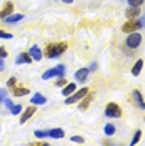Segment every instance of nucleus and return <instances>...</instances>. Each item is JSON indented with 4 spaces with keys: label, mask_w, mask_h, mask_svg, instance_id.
<instances>
[{
    "label": "nucleus",
    "mask_w": 145,
    "mask_h": 146,
    "mask_svg": "<svg viewBox=\"0 0 145 146\" xmlns=\"http://www.w3.org/2000/svg\"><path fill=\"white\" fill-rule=\"evenodd\" d=\"M67 50V43L60 42V43H48L45 46V56L47 58H58L60 55Z\"/></svg>",
    "instance_id": "obj_1"
},
{
    "label": "nucleus",
    "mask_w": 145,
    "mask_h": 146,
    "mask_svg": "<svg viewBox=\"0 0 145 146\" xmlns=\"http://www.w3.org/2000/svg\"><path fill=\"white\" fill-rule=\"evenodd\" d=\"M140 43H142V35H140L138 32H132V33H128V36L125 38V48H128V50L138 48Z\"/></svg>",
    "instance_id": "obj_2"
},
{
    "label": "nucleus",
    "mask_w": 145,
    "mask_h": 146,
    "mask_svg": "<svg viewBox=\"0 0 145 146\" xmlns=\"http://www.w3.org/2000/svg\"><path fill=\"white\" fill-rule=\"evenodd\" d=\"M65 75V65H57V66H54V68H50V70H47V72H44V75H42V78L44 80H50V78H60V76H64Z\"/></svg>",
    "instance_id": "obj_3"
},
{
    "label": "nucleus",
    "mask_w": 145,
    "mask_h": 146,
    "mask_svg": "<svg viewBox=\"0 0 145 146\" xmlns=\"http://www.w3.org/2000/svg\"><path fill=\"white\" fill-rule=\"evenodd\" d=\"M103 113H105L107 118H122V108H120V105L113 103V101L112 103H107Z\"/></svg>",
    "instance_id": "obj_4"
},
{
    "label": "nucleus",
    "mask_w": 145,
    "mask_h": 146,
    "mask_svg": "<svg viewBox=\"0 0 145 146\" xmlns=\"http://www.w3.org/2000/svg\"><path fill=\"white\" fill-rule=\"evenodd\" d=\"M89 88L87 86H83V88H80V90H75L72 93V95H68V96H65V105H72V103H77V101H80L87 93H89Z\"/></svg>",
    "instance_id": "obj_5"
},
{
    "label": "nucleus",
    "mask_w": 145,
    "mask_h": 146,
    "mask_svg": "<svg viewBox=\"0 0 145 146\" xmlns=\"http://www.w3.org/2000/svg\"><path fill=\"white\" fill-rule=\"evenodd\" d=\"M140 28H142V25H140L138 17L137 18H128L127 22L122 25V32H125V33H132V32H138Z\"/></svg>",
    "instance_id": "obj_6"
},
{
    "label": "nucleus",
    "mask_w": 145,
    "mask_h": 146,
    "mask_svg": "<svg viewBox=\"0 0 145 146\" xmlns=\"http://www.w3.org/2000/svg\"><path fill=\"white\" fill-rule=\"evenodd\" d=\"M132 101L138 110H145V100H144V95L140 93V90L132 91Z\"/></svg>",
    "instance_id": "obj_7"
},
{
    "label": "nucleus",
    "mask_w": 145,
    "mask_h": 146,
    "mask_svg": "<svg viewBox=\"0 0 145 146\" xmlns=\"http://www.w3.org/2000/svg\"><path fill=\"white\" fill-rule=\"evenodd\" d=\"M35 105H30L28 108H25L22 111V116H20V125H23V123H27L28 119L34 116V113H35Z\"/></svg>",
    "instance_id": "obj_8"
},
{
    "label": "nucleus",
    "mask_w": 145,
    "mask_h": 146,
    "mask_svg": "<svg viewBox=\"0 0 145 146\" xmlns=\"http://www.w3.org/2000/svg\"><path fill=\"white\" fill-rule=\"evenodd\" d=\"M34 62V58L30 56V53L28 52H22V53L17 55V58H15V63L17 65H28Z\"/></svg>",
    "instance_id": "obj_9"
},
{
    "label": "nucleus",
    "mask_w": 145,
    "mask_h": 146,
    "mask_svg": "<svg viewBox=\"0 0 145 146\" xmlns=\"http://www.w3.org/2000/svg\"><path fill=\"white\" fill-rule=\"evenodd\" d=\"M10 13H13V2H5V5L0 9V20L9 17Z\"/></svg>",
    "instance_id": "obj_10"
},
{
    "label": "nucleus",
    "mask_w": 145,
    "mask_h": 146,
    "mask_svg": "<svg viewBox=\"0 0 145 146\" xmlns=\"http://www.w3.org/2000/svg\"><path fill=\"white\" fill-rule=\"evenodd\" d=\"M28 53H30V56H32L35 62H40V60L44 58V53H42V50H40V46L38 45H32L30 46V50H28Z\"/></svg>",
    "instance_id": "obj_11"
},
{
    "label": "nucleus",
    "mask_w": 145,
    "mask_h": 146,
    "mask_svg": "<svg viewBox=\"0 0 145 146\" xmlns=\"http://www.w3.org/2000/svg\"><path fill=\"white\" fill-rule=\"evenodd\" d=\"M47 136L54 138V139H62L65 136V131L62 128H52V129H47Z\"/></svg>",
    "instance_id": "obj_12"
},
{
    "label": "nucleus",
    "mask_w": 145,
    "mask_h": 146,
    "mask_svg": "<svg viewBox=\"0 0 145 146\" xmlns=\"http://www.w3.org/2000/svg\"><path fill=\"white\" fill-rule=\"evenodd\" d=\"M92 100H93V93H90V91H89V93H87V95H85V96H83V98L80 100V105H79V108H80V110H87Z\"/></svg>",
    "instance_id": "obj_13"
},
{
    "label": "nucleus",
    "mask_w": 145,
    "mask_h": 146,
    "mask_svg": "<svg viewBox=\"0 0 145 146\" xmlns=\"http://www.w3.org/2000/svg\"><path fill=\"white\" fill-rule=\"evenodd\" d=\"M89 68H80L75 72V80L77 82H87V76H89Z\"/></svg>",
    "instance_id": "obj_14"
},
{
    "label": "nucleus",
    "mask_w": 145,
    "mask_h": 146,
    "mask_svg": "<svg viewBox=\"0 0 145 146\" xmlns=\"http://www.w3.org/2000/svg\"><path fill=\"white\" fill-rule=\"evenodd\" d=\"M125 17H127V18L140 17V7H130V5H128V9L125 10Z\"/></svg>",
    "instance_id": "obj_15"
},
{
    "label": "nucleus",
    "mask_w": 145,
    "mask_h": 146,
    "mask_svg": "<svg viewBox=\"0 0 145 146\" xmlns=\"http://www.w3.org/2000/svg\"><path fill=\"white\" fill-rule=\"evenodd\" d=\"M30 103H32V105H35V106H37V105H45L47 98L42 95V93H35V95L30 98Z\"/></svg>",
    "instance_id": "obj_16"
},
{
    "label": "nucleus",
    "mask_w": 145,
    "mask_h": 146,
    "mask_svg": "<svg viewBox=\"0 0 145 146\" xmlns=\"http://www.w3.org/2000/svg\"><path fill=\"white\" fill-rule=\"evenodd\" d=\"M30 91H28V88H25V86H13L12 88V95L13 96H25V95H28Z\"/></svg>",
    "instance_id": "obj_17"
},
{
    "label": "nucleus",
    "mask_w": 145,
    "mask_h": 146,
    "mask_svg": "<svg viewBox=\"0 0 145 146\" xmlns=\"http://www.w3.org/2000/svg\"><path fill=\"white\" fill-rule=\"evenodd\" d=\"M20 20H23V15H22V13H10L9 17L3 18L5 23H17V22H20Z\"/></svg>",
    "instance_id": "obj_18"
},
{
    "label": "nucleus",
    "mask_w": 145,
    "mask_h": 146,
    "mask_svg": "<svg viewBox=\"0 0 145 146\" xmlns=\"http://www.w3.org/2000/svg\"><path fill=\"white\" fill-rule=\"evenodd\" d=\"M142 68H144V60H142V58H138L135 63H134L132 75H134V76H138V75H140V72H142Z\"/></svg>",
    "instance_id": "obj_19"
},
{
    "label": "nucleus",
    "mask_w": 145,
    "mask_h": 146,
    "mask_svg": "<svg viewBox=\"0 0 145 146\" xmlns=\"http://www.w3.org/2000/svg\"><path fill=\"white\" fill-rule=\"evenodd\" d=\"M62 88H64V90H62V95H64V96H68V95H72L73 91L77 90V85H75V83H67Z\"/></svg>",
    "instance_id": "obj_20"
},
{
    "label": "nucleus",
    "mask_w": 145,
    "mask_h": 146,
    "mask_svg": "<svg viewBox=\"0 0 145 146\" xmlns=\"http://www.w3.org/2000/svg\"><path fill=\"white\" fill-rule=\"evenodd\" d=\"M115 131H117V128L113 126L112 123H107V125L103 126V133H105L107 136H113V135H115Z\"/></svg>",
    "instance_id": "obj_21"
},
{
    "label": "nucleus",
    "mask_w": 145,
    "mask_h": 146,
    "mask_svg": "<svg viewBox=\"0 0 145 146\" xmlns=\"http://www.w3.org/2000/svg\"><path fill=\"white\" fill-rule=\"evenodd\" d=\"M140 138H142V129H137L135 135H134V138H132V141H130V146L137 145V143L140 141Z\"/></svg>",
    "instance_id": "obj_22"
},
{
    "label": "nucleus",
    "mask_w": 145,
    "mask_h": 146,
    "mask_svg": "<svg viewBox=\"0 0 145 146\" xmlns=\"http://www.w3.org/2000/svg\"><path fill=\"white\" fill-rule=\"evenodd\" d=\"M9 111L12 113V115H20V113L23 111V106H22V105H13V106H12Z\"/></svg>",
    "instance_id": "obj_23"
},
{
    "label": "nucleus",
    "mask_w": 145,
    "mask_h": 146,
    "mask_svg": "<svg viewBox=\"0 0 145 146\" xmlns=\"http://www.w3.org/2000/svg\"><path fill=\"white\" fill-rule=\"evenodd\" d=\"M34 135H35V138H38V139H44V138H47V129H35Z\"/></svg>",
    "instance_id": "obj_24"
},
{
    "label": "nucleus",
    "mask_w": 145,
    "mask_h": 146,
    "mask_svg": "<svg viewBox=\"0 0 145 146\" xmlns=\"http://www.w3.org/2000/svg\"><path fill=\"white\" fill-rule=\"evenodd\" d=\"M145 0H127V3L130 7H142Z\"/></svg>",
    "instance_id": "obj_25"
},
{
    "label": "nucleus",
    "mask_w": 145,
    "mask_h": 146,
    "mask_svg": "<svg viewBox=\"0 0 145 146\" xmlns=\"http://www.w3.org/2000/svg\"><path fill=\"white\" fill-rule=\"evenodd\" d=\"M15 85H17V78H15V76H10L9 80H7V86H9V88H13Z\"/></svg>",
    "instance_id": "obj_26"
},
{
    "label": "nucleus",
    "mask_w": 145,
    "mask_h": 146,
    "mask_svg": "<svg viewBox=\"0 0 145 146\" xmlns=\"http://www.w3.org/2000/svg\"><path fill=\"white\" fill-rule=\"evenodd\" d=\"M12 33H9V32H3V30H0V38H5V40H10L12 38Z\"/></svg>",
    "instance_id": "obj_27"
},
{
    "label": "nucleus",
    "mask_w": 145,
    "mask_h": 146,
    "mask_svg": "<svg viewBox=\"0 0 145 146\" xmlns=\"http://www.w3.org/2000/svg\"><path fill=\"white\" fill-rule=\"evenodd\" d=\"M70 139H72L73 143H80V145L83 143V141H85V139H83L82 136H77V135H73V136H70Z\"/></svg>",
    "instance_id": "obj_28"
},
{
    "label": "nucleus",
    "mask_w": 145,
    "mask_h": 146,
    "mask_svg": "<svg viewBox=\"0 0 145 146\" xmlns=\"http://www.w3.org/2000/svg\"><path fill=\"white\" fill-rule=\"evenodd\" d=\"M55 85H57V86H65V85H67V80H65L64 76H60V78L55 82Z\"/></svg>",
    "instance_id": "obj_29"
},
{
    "label": "nucleus",
    "mask_w": 145,
    "mask_h": 146,
    "mask_svg": "<svg viewBox=\"0 0 145 146\" xmlns=\"http://www.w3.org/2000/svg\"><path fill=\"white\" fill-rule=\"evenodd\" d=\"M2 103H3V105H5V106H7V108H12V106H13V103H12V100H10V98H5V100L2 101Z\"/></svg>",
    "instance_id": "obj_30"
},
{
    "label": "nucleus",
    "mask_w": 145,
    "mask_h": 146,
    "mask_svg": "<svg viewBox=\"0 0 145 146\" xmlns=\"http://www.w3.org/2000/svg\"><path fill=\"white\" fill-rule=\"evenodd\" d=\"M5 98H7V90L5 88H0V100L3 101Z\"/></svg>",
    "instance_id": "obj_31"
},
{
    "label": "nucleus",
    "mask_w": 145,
    "mask_h": 146,
    "mask_svg": "<svg viewBox=\"0 0 145 146\" xmlns=\"http://www.w3.org/2000/svg\"><path fill=\"white\" fill-rule=\"evenodd\" d=\"M7 50H5V48H3V46H0V58H3V60H5V58H7Z\"/></svg>",
    "instance_id": "obj_32"
},
{
    "label": "nucleus",
    "mask_w": 145,
    "mask_h": 146,
    "mask_svg": "<svg viewBox=\"0 0 145 146\" xmlns=\"http://www.w3.org/2000/svg\"><path fill=\"white\" fill-rule=\"evenodd\" d=\"M97 66H99L97 62H92V63L89 65V72H95V70H97Z\"/></svg>",
    "instance_id": "obj_33"
},
{
    "label": "nucleus",
    "mask_w": 145,
    "mask_h": 146,
    "mask_svg": "<svg viewBox=\"0 0 145 146\" xmlns=\"http://www.w3.org/2000/svg\"><path fill=\"white\" fill-rule=\"evenodd\" d=\"M5 70V62H3V58H0V72H3Z\"/></svg>",
    "instance_id": "obj_34"
},
{
    "label": "nucleus",
    "mask_w": 145,
    "mask_h": 146,
    "mask_svg": "<svg viewBox=\"0 0 145 146\" xmlns=\"http://www.w3.org/2000/svg\"><path fill=\"white\" fill-rule=\"evenodd\" d=\"M138 20H140V25H142V28H145V15H144V17H138Z\"/></svg>",
    "instance_id": "obj_35"
},
{
    "label": "nucleus",
    "mask_w": 145,
    "mask_h": 146,
    "mask_svg": "<svg viewBox=\"0 0 145 146\" xmlns=\"http://www.w3.org/2000/svg\"><path fill=\"white\" fill-rule=\"evenodd\" d=\"M62 2H64V3H72L73 0H62Z\"/></svg>",
    "instance_id": "obj_36"
},
{
    "label": "nucleus",
    "mask_w": 145,
    "mask_h": 146,
    "mask_svg": "<svg viewBox=\"0 0 145 146\" xmlns=\"http://www.w3.org/2000/svg\"><path fill=\"white\" fill-rule=\"evenodd\" d=\"M0 105H2V100H0Z\"/></svg>",
    "instance_id": "obj_37"
},
{
    "label": "nucleus",
    "mask_w": 145,
    "mask_h": 146,
    "mask_svg": "<svg viewBox=\"0 0 145 146\" xmlns=\"http://www.w3.org/2000/svg\"><path fill=\"white\" fill-rule=\"evenodd\" d=\"M144 121H145V118H144Z\"/></svg>",
    "instance_id": "obj_38"
}]
</instances>
